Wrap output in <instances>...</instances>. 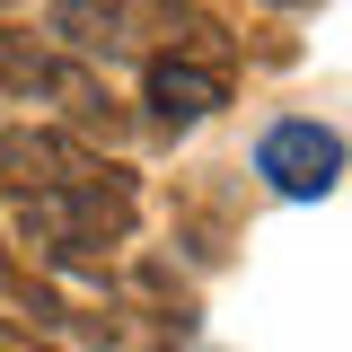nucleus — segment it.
Returning <instances> with one entry per match:
<instances>
[{
  "label": "nucleus",
  "instance_id": "7ed1b4c3",
  "mask_svg": "<svg viewBox=\"0 0 352 352\" xmlns=\"http://www.w3.org/2000/svg\"><path fill=\"white\" fill-rule=\"evenodd\" d=\"M106 159L88 150L80 132H27V124H0V194H44V185H80Z\"/></svg>",
  "mask_w": 352,
  "mask_h": 352
},
{
  "label": "nucleus",
  "instance_id": "0eeeda50",
  "mask_svg": "<svg viewBox=\"0 0 352 352\" xmlns=\"http://www.w3.org/2000/svg\"><path fill=\"white\" fill-rule=\"evenodd\" d=\"M273 9H300V0H273Z\"/></svg>",
  "mask_w": 352,
  "mask_h": 352
},
{
  "label": "nucleus",
  "instance_id": "39448f33",
  "mask_svg": "<svg viewBox=\"0 0 352 352\" xmlns=\"http://www.w3.org/2000/svg\"><path fill=\"white\" fill-rule=\"evenodd\" d=\"M18 291H27V273H18V256H9V247H0V300H18Z\"/></svg>",
  "mask_w": 352,
  "mask_h": 352
},
{
  "label": "nucleus",
  "instance_id": "f03ea898",
  "mask_svg": "<svg viewBox=\"0 0 352 352\" xmlns=\"http://www.w3.org/2000/svg\"><path fill=\"white\" fill-rule=\"evenodd\" d=\"M256 176L273 194H291V203H317V194H335V176H344V141L317 124V115H282V124L256 132Z\"/></svg>",
  "mask_w": 352,
  "mask_h": 352
},
{
  "label": "nucleus",
  "instance_id": "423d86ee",
  "mask_svg": "<svg viewBox=\"0 0 352 352\" xmlns=\"http://www.w3.org/2000/svg\"><path fill=\"white\" fill-rule=\"evenodd\" d=\"M0 352H36V344H27V335H18V326L0 317Z\"/></svg>",
  "mask_w": 352,
  "mask_h": 352
},
{
  "label": "nucleus",
  "instance_id": "f257e3e1",
  "mask_svg": "<svg viewBox=\"0 0 352 352\" xmlns=\"http://www.w3.org/2000/svg\"><path fill=\"white\" fill-rule=\"evenodd\" d=\"M132 212H141V194H132V168H106L80 176V185H44V194H27L18 203V229H27V247H36L44 264H88L97 282H106V247H124L132 238Z\"/></svg>",
  "mask_w": 352,
  "mask_h": 352
},
{
  "label": "nucleus",
  "instance_id": "20e7f679",
  "mask_svg": "<svg viewBox=\"0 0 352 352\" xmlns=\"http://www.w3.org/2000/svg\"><path fill=\"white\" fill-rule=\"evenodd\" d=\"M36 62H44V44H36V36L0 27V88H18V97H27V80H36Z\"/></svg>",
  "mask_w": 352,
  "mask_h": 352
}]
</instances>
